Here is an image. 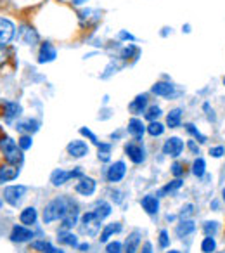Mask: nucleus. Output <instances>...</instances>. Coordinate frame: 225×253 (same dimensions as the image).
Returning <instances> with one entry per match:
<instances>
[{
  "mask_svg": "<svg viewBox=\"0 0 225 253\" xmlns=\"http://www.w3.org/2000/svg\"><path fill=\"white\" fill-rule=\"evenodd\" d=\"M76 210V203H75L71 198L68 196H57L56 200L49 201V203L45 205V208H43V222L45 224H50V222L54 220H63L66 215H70L71 211Z\"/></svg>",
  "mask_w": 225,
  "mask_h": 253,
  "instance_id": "f257e3e1",
  "label": "nucleus"
},
{
  "mask_svg": "<svg viewBox=\"0 0 225 253\" xmlns=\"http://www.w3.org/2000/svg\"><path fill=\"white\" fill-rule=\"evenodd\" d=\"M0 149L4 153V158L9 165H21L23 163V149L19 148V144H16V141L9 135H2L0 139Z\"/></svg>",
  "mask_w": 225,
  "mask_h": 253,
  "instance_id": "f03ea898",
  "label": "nucleus"
},
{
  "mask_svg": "<svg viewBox=\"0 0 225 253\" xmlns=\"http://www.w3.org/2000/svg\"><path fill=\"white\" fill-rule=\"evenodd\" d=\"M75 177L81 179V177H83V172H81L80 169L71 170V172H66V170H63V169H56L52 173H50V182H52V186L59 187V186H63V184H66L70 179H75Z\"/></svg>",
  "mask_w": 225,
  "mask_h": 253,
  "instance_id": "7ed1b4c3",
  "label": "nucleus"
},
{
  "mask_svg": "<svg viewBox=\"0 0 225 253\" xmlns=\"http://www.w3.org/2000/svg\"><path fill=\"white\" fill-rule=\"evenodd\" d=\"M26 187L25 186H7L4 189V200L7 201L11 207H19L25 200Z\"/></svg>",
  "mask_w": 225,
  "mask_h": 253,
  "instance_id": "20e7f679",
  "label": "nucleus"
},
{
  "mask_svg": "<svg viewBox=\"0 0 225 253\" xmlns=\"http://www.w3.org/2000/svg\"><path fill=\"white\" fill-rule=\"evenodd\" d=\"M125 153H127V156L130 158V162L135 163V165L144 163L146 151H144V148H142L141 142H128V144H125Z\"/></svg>",
  "mask_w": 225,
  "mask_h": 253,
  "instance_id": "39448f33",
  "label": "nucleus"
},
{
  "mask_svg": "<svg viewBox=\"0 0 225 253\" xmlns=\"http://www.w3.org/2000/svg\"><path fill=\"white\" fill-rule=\"evenodd\" d=\"M14 23L11 19L4 18V16H0V47L7 45L11 42L12 37H14Z\"/></svg>",
  "mask_w": 225,
  "mask_h": 253,
  "instance_id": "423d86ee",
  "label": "nucleus"
},
{
  "mask_svg": "<svg viewBox=\"0 0 225 253\" xmlns=\"http://www.w3.org/2000/svg\"><path fill=\"white\" fill-rule=\"evenodd\" d=\"M182 151H184V141L179 137H170L168 141H165V144H163V155L172 156V158L180 156Z\"/></svg>",
  "mask_w": 225,
  "mask_h": 253,
  "instance_id": "0eeeda50",
  "label": "nucleus"
},
{
  "mask_svg": "<svg viewBox=\"0 0 225 253\" xmlns=\"http://www.w3.org/2000/svg\"><path fill=\"white\" fill-rule=\"evenodd\" d=\"M125 173H127V165H125V162H114L108 169L106 177H108V182L116 184V182H120V180L123 179Z\"/></svg>",
  "mask_w": 225,
  "mask_h": 253,
  "instance_id": "6e6552de",
  "label": "nucleus"
},
{
  "mask_svg": "<svg viewBox=\"0 0 225 253\" xmlns=\"http://www.w3.org/2000/svg\"><path fill=\"white\" fill-rule=\"evenodd\" d=\"M9 238H11L12 243H25V241H30L32 238H35V232L30 227H26V225H14Z\"/></svg>",
  "mask_w": 225,
  "mask_h": 253,
  "instance_id": "1a4fd4ad",
  "label": "nucleus"
},
{
  "mask_svg": "<svg viewBox=\"0 0 225 253\" xmlns=\"http://www.w3.org/2000/svg\"><path fill=\"white\" fill-rule=\"evenodd\" d=\"M95 189H97V182H95L92 177H81L80 182L75 186V191H76L78 194H81V196H92V194L95 193Z\"/></svg>",
  "mask_w": 225,
  "mask_h": 253,
  "instance_id": "9d476101",
  "label": "nucleus"
},
{
  "mask_svg": "<svg viewBox=\"0 0 225 253\" xmlns=\"http://www.w3.org/2000/svg\"><path fill=\"white\" fill-rule=\"evenodd\" d=\"M66 149H68V155L73 156V158H83L85 155H88V146L83 141H80V139L71 141Z\"/></svg>",
  "mask_w": 225,
  "mask_h": 253,
  "instance_id": "9b49d317",
  "label": "nucleus"
},
{
  "mask_svg": "<svg viewBox=\"0 0 225 253\" xmlns=\"http://www.w3.org/2000/svg\"><path fill=\"white\" fill-rule=\"evenodd\" d=\"M144 132H146V125L139 118H132L130 122H128V134L137 142L144 137Z\"/></svg>",
  "mask_w": 225,
  "mask_h": 253,
  "instance_id": "f8f14e48",
  "label": "nucleus"
},
{
  "mask_svg": "<svg viewBox=\"0 0 225 253\" xmlns=\"http://www.w3.org/2000/svg\"><path fill=\"white\" fill-rule=\"evenodd\" d=\"M19 175V169L14 165H2L0 167V184L4 182H11V180L18 179Z\"/></svg>",
  "mask_w": 225,
  "mask_h": 253,
  "instance_id": "ddd939ff",
  "label": "nucleus"
},
{
  "mask_svg": "<svg viewBox=\"0 0 225 253\" xmlns=\"http://www.w3.org/2000/svg\"><path fill=\"white\" fill-rule=\"evenodd\" d=\"M57 56L56 49H54L52 43L45 42L42 43V47H40V54H38V63H50V61H54Z\"/></svg>",
  "mask_w": 225,
  "mask_h": 253,
  "instance_id": "4468645a",
  "label": "nucleus"
},
{
  "mask_svg": "<svg viewBox=\"0 0 225 253\" xmlns=\"http://www.w3.org/2000/svg\"><path fill=\"white\" fill-rule=\"evenodd\" d=\"M141 205H142V208L146 210V213H149V215H156V213H158V210H159L158 198L152 196V194H148V196L142 198Z\"/></svg>",
  "mask_w": 225,
  "mask_h": 253,
  "instance_id": "2eb2a0df",
  "label": "nucleus"
},
{
  "mask_svg": "<svg viewBox=\"0 0 225 253\" xmlns=\"http://www.w3.org/2000/svg\"><path fill=\"white\" fill-rule=\"evenodd\" d=\"M152 92L159 97H172L175 92V85H172L170 82H158L156 85H152Z\"/></svg>",
  "mask_w": 225,
  "mask_h": 253,
  "instance_id": "dca6fc26",
  "label": "nucleus"
},
{
  "mask_svg": "<svg viewBox=\"0 0 225 253\" xmlns=\"http://www.w3.org/2000/svg\"><path fill=\"white\" fill-rule=\"evenodd\" d=\"M37 218H38V213H37V208H33V207L25 208V210L19 213V220H21V224H25L26 227L35 224Z\"/></svg>",
  "mask_w": 225,
  "mask_h": 253,
  "instance_id": "f3484780",
  "label": "nucleus"
},
{
  "mask_svg": "<svg viewBox=\"0 0 225 253\" xmlns=\"http://www.w3.org/2000/svg\"><path fill=\"white\" fill-rule=\"evenodd\" d=\"M146 106H148V95L142 94V95H137V97L128 104V109H130L134 115H141V113H144Z\"/></svg>",
  "mask_w": 225,
  "mask_h": 253,
  "instance_id": "a211bd4d",
  "label": "nucleus"
},
{
  "mask_svg": "<svg viewBox=\"0 0 225 253\" xmlns=\"http://www.w3.org/2000/svg\"><path fill=\"white\" fill-rule=\"evenodd\" d=\"M194 231H196V224H194L192 220H186V218H184V220L177 225L175 234L179 236V238H186V236L192 234Z\"/></svg>",
  "mask_w": 225,
  "mask_h": 253,
  "instance_id": "6ab92c4d",
  "label": "nucleus"
},
{
  "mask_svg": "<svg viewBox=\"0 0 225 253\" xmlns=\"http://www.w3.org/2000/svg\"><path fill=\"white\" fill-rule=\"evenodd\" d=\"M139 243H141V232L134 231L127 238V243H125V253H137Z\"/></svg>",
  "mask_w": 225,
  "mask_h": 253,
  "instance_id": "aec40b11",
  "label": "nucleus"
},
{
  "mask_svg": "<svg viewBox=\"0 0 225 253\" xmlns=\"http://www.w3.org/2000/svg\"><path fill=\"white\" fill-rule=\"evenodd\" d=\"M120 231H121V224H120V222H112V224H108L104 229H102L101 238H99V239H101V243H106L112 234H118Z\"/></svg>",
  "mask_w": 225,
  "mask_h": 253,
  "instance_id": "412c9836",
  "label": "nucleus"
},
{
  "mask_svg": "<svg viewBox=\"0 0 225 253\" xmlns=\"http://www.w3.org/2000/svg\"><path fill=\"white\" fill-rule=\"evenodd\" d=\"M180 122H182V109L180 108L172 109V111L166 115V125H168L170 128H177V126H180Z\"/></svg>",
  "mask_w": 225,
  "mask_h": 253,
  "instance_id": "4be33fe9",
  "label": "nucleus"
},
{
  "mask_svg": "<svg viewBox=\"0 0 225 253\" xmlns=\"http://www.w3.org/2000/svg\"><path fill=\"white\" fill-rule=\"evenodd\" d=\"M21 115V106L18 102H5L4 104V116L7 120H14Z\"/></svg>",
  "mask_w": 225,
  "mask_h": 253,
  "instance_id": "5701e85b",
  "label": "nucleus"
},
{
  "mask_svg": "<svg viewBox=\"0 0 225 253\" xmlns=\"http://www.w3.org/2000/svg\"><path fill=\"white\" fill-rule=\"evenodd\" d=\"M57 241L61 245H68V246H78V238L73 234V232H68V231H61L57 234Z\"/></svg>",
  "mask_w": 225,
  "mask_h": 253,
  "instance_id": "b1692460",
  "label": "nucleus"
},
{
  "mask_svg": "<svg viewBox=\"0 0 225 253\" xmlns=\"http://www.w3.org/2000/svg\"><path fill=\"white\" fill-rule=\"evenodd\" d=\"M94 213L97 215V218L102 222L109 213H111V205L106 203V201H99V203L95 205V208H94Z\"/></svg>",
  "mask_w": 225,
  "mask_h": 253,
  "instance_id": "393cba45",
  "label": "nucleus"
},
{
  "mask_svg": "<svg viewBox=\"0 0 225 253\" xmlns=\"http://www.w3.org/2000/svg\"><path fill=\"white\" fill-rule=\"evenodd\" d=\"M38 126H40V123L37 122V120H26V122H21V123H18L16 125V128L18 130H21V132H37L38 130Z\"/></svg>",
  "mask_w": 225,
  "mask_h": 253,
  "instance_id": "a878e982",
  "label": "nucleus"
},
{
  "mask_svg": "<svg viewBox=\"0 0 225 253\" xmlns=\"http://www.w3.org/2000/svg\"><path fill=\"white\" fill-rule=\"evenodd\" d=\"M217 250V243H215L213 236H206V238L201 241V252L203 253H213Z\"/></svg>",
  "mask_w": 225,
  "mask_h": 253,
  "instance_id": "bb28decb",
  "label": "nucleus"
},
{
  "mask_svg": "<svg viewBox=\"0 0 225 253\" xmlns=\"http://www.w3.org/2000/svg\"><path fill=\"white\" fill-rule=\"evenodd\" d=\"M76 222H78V210H75L63 218V229L64 231H70V229H73V225H76Z\"/></svg>",
  "mask_w": 225,
  "mask_h": 253,
  "instance_id": "cd10ccee",
  "label": "nucleus"
},
{
  "mask_svg": "<svg viewBox=\"0 0 225 253\" xmlns=\"http://www.w3.org/2000/svg\"><path fill=\"white\" fill-rule=\"evenodd\" d=\"M192 173L197 177V179H201V177L206 173V163H204L203 158H197L196 162L192 163Z\"/></svg>",
  "mask_w": 225,
  "mask_h": 253,
  "instance_id": "c85d7f7f",
  "label": "nucleus"
},
{
  "mask_svg": "<svg viewBox=\"0 0 225 253\" xmlns=\"http://www.w3.org/2000/svg\"><path fill=\"white\" fill-rule=\"evenodd\" d=\"M146 130H148L149 135H152V137H159V135H163V132H165V126L159 122H151L149 126H146Z\"/></svg>",
  "mask_w": 225,
  "mask_h": 253,
  "instance_id": "c756f323",
  "label": "nucleus"
},
{
  "mask_svg": "<svg viewBox=\"0 0 225 253\" xmlns=\"http://www.w3.org/2000/svg\"><path fill=\"white\" fill-rule=\"evenodd\" d=\"M186 130L189 132V134L192 135L194 139H197V141H199L201 144H204V142H206V135H203V134H201V132L197 130V128L192 125V123H187V125H186Z\"/></svg>",
  "mask_w": 225,
  "mask_h": 253,
  "instance_id": "7c9ffc66",
  "label": "nucleus"
},
{
  "mask_svg": "<svg viewBox=\"0 0 225 253\" xmlns=\"http://www.w3.org/2000/svg\"><path fill=\"white\" fill-rule=\"evenodd\" d=\"M180 186H182V180H180V179L173 180V182L166 184V186L163 187L161 191H159V196H165V194H168V193H173V191H177Z\"/></svg>",
  "mask_w": 225,
  "mask_h": 253,
  "instance_id": "2f4dec72",
  "label": "nucleus"
},
{
  "mask_svg": "<svg viewBox=\"0 0 225 253\" xmlns=\"http://www.w3.org/2000/svg\"><path fill=\"white\" fill-rule=\"evenodd\" d=\"M218 222H204V225H203V231H204V234L206 236H213L215 238V234L218 232Z\"/></svg>",
  "mask_w": 225,
  "mask_h": 253,
  "instance_id": "473e14b6",
  "label": "nucleus"
},
{
  "mask_svg": "<svg viewBox=\"0 0 225 253\" xmlns=\"http://www.w3.org/2000/svg\"><path fill=\"white\" fill-rule=\"evenodd\" d=\"M159 116H161V108H158V106H151V108L148 109V113H146V118H148L149 122H154Z\"/></svg>",
  "mask_w": 225,
  "mask_h": 253,
  "instance_id": "72a5a7b5",
  "label": "nucleus"
},
{
  "mask_svg": "<svg viewBox=\"0 0 225 253\" xmlns=\"http://www.w3.org/2000/svg\"><path fill=\"white\" fill-rule=\"evenodd\" d=\"M18 144H19V148H21L23 151H28V149L32 148V144H33L32 135H21V137H19V141H18Z\"/></svg>",
  "mask_w": 225,
  "mask_h": 253,
  "instance_id": "f704fd0d",
  "label": "nucleus"
},
{
  "mask_svg": "<svg viewBox=\"0 0 225 253\" xmlns=\"http://www.w3.org/2000/svg\"><path fill=\"white\" fill-rule=\"evenodd\" d=\"M50 246H52V245H50L49 241H33L32 243V248L37 250V252H42V253H45Z\"/></svg>",
  "mask_w": 225,
  "mask_h": 253,
  "instance_id": "c9c22d12",
  "label": "nucleus"
},
{
  "mask_svg": "<svg viewBox=\"0 0 225 253\" xmlns=\"http://www.w3.org/2000/svg\"><path fill=\"white\" fill-rule=\"evenodd\" d=\"M106 252L108 253H121L123 252V245H121L120 241H112L106 246Z\"/></svg>",
  "mask_w": 225,
  "mask_h": 253,
  "instance_id": "e433bc0d",
  "label": "nucleus"
},
{
  "mask_svg": "<svg viewBox=\"0 0 225 253\" xmlns=\"http://www.w3.org/2000/svg\"><path fill=\"white\" fill-rule=\"evenodd\" d=\"M159 246L161 248H168L170 246V238H168V231H159Z\"/></svg>",
  "mask_w": 225,
  "mask_h": 253,
  "instance_id": "4c0bfd02",
  "label": "nucleus"
},
{
  "mask_svg": "<svg viewBox=\"0 0 225 253\" xmlns=\"http://www.w3.org/2000/svg\"><path fill=\"white\" fill-rule=\"evenodd\" d=\"M210 155L213 156V158H220V156H224L225 155L224 146H217V148H211L210 149Z\"/></svg>",
  "mask_w": 225,
  "mask_h": 253,
  "instance_id": "58836bf2",
  "label": "nucleus"
},
{
  "mask_svg": "<svg viewBox=\"0 0 225 253\" xmlns=\"http://www.w3.org/2000/svg\"><path fill=\"white\" fill-rule=\"evenodd\" d=\"M172 173L175 177L182 175V173H184V165H182V163H173V165H172Z\"/></svg>",
  "mask_w": 225,
  "mask_h": 253,
  "instance_id": "ea45409f",
  "label": "nucleus"
},
{
  "mask_svg": "<svg viewBox=\"0 0 225 253\" xmlns=\"http://www.w3.org/2000/svg\"><path fill=\"white\" fill-rule=\"evenodd\" d=\"M80 132H81V135H85V137H88V139H90L92 142H94V144H97V146H99V141H97V137H95V135L92 134V132L88 130V128H81Z\"/></svg>",
  "mask_w": 225,
  "mask_h": 253,
  "instance_id": "a19ab883",
  "label": "nucleus"
},
{
  "mask_svg": "<svg viewBox=\"0 0 225 253\" xmlns=\"http://www.w3.org/2000/svg\"><path fill=\"white\" fill-rule=\"evenodd\" d=\"M194 213V207L192 205H186L180 211V217H186V215H192Z\"/></svg>",
  "mask_w": 225,
  "mask_h": 253,
  "instance_id": "79ce46f5",
  "label": "nucleus"
},
{
  "mask_svg": "<svg viewBox=\"0 0 225 253\" xmlns=\"http://www.w3.org/2000/svg\"><path fill=\"white\" fill-rule=\"evenodd\" d=\"M141 253H152V245L149 241H146L144 245H142V250Z\"/></svg>",
  "mask_w": 225,
  "mask_h": 253,
  "instance_id": "37998d69",
  "label": "nucleus"
},
{
  "mask_svg": "<svg viewBox=\"0 0 225 253\" xmlns=\"http://www.w3.org/2000/svg\"><path fill=\"white\" fill-rule=\"evenodd\" d=\"M189 149L194 153V155H199V148H197V146L194 144V141H190V142H189Z\"/></svg>",
  "mask_w": 225,
  "mask_h": 253,
  "instance_id": "c03bdc74",
  "label": "nucleus"
},
{
  "mask_svg": "<svg viewBox=\"0 0 225 253\" xmlns=\"http://www.w3.org/2000/svg\"><path fill=\"white\" fill-rule=\"evenodd\" d=\"M99 160H102V162H109V153H99Z\"/></svg>",
  "mask_w": 225,
  "mask_h": 253,
  "instance_id": "a18cd8bd",
  "label": "nucleus"
},
{
  "mask_svg": "<svg viewBox=\"0 0 225 253\" xmlns=\"http://www.w3.org/2000/svg\"><path fill=\"white\" fill-rule=\"evenodd\" d=\"M45 253H64V252H63V250H61V248H54V246H50V248L47 250Z\"/></svg>",
  "mask_w": 225,
  "mask_h": 253,
  "instance_id": "49530a36",
  "label": "nucleus"
},
{
  "mask_svg": "<svg viewBox=\"0 0 225 253\" xmlns=\"http://www.w3.org/2000/svg\"><path fill=\"white\" fill-rule=\"evenodd\" d=\"M120 37H121V39H127V40H134V37H132L130 33H127V32H121Z\"/></svg>",
  "mask_w": 225,
  "mask_h": 253,
  "instance_id": "de8ad7c7",
  "label": "nucleus"
},
{
  "mask_svg": "<svg viewBox=\"0 0 225 253\" xmlns=\"http://www.w3.org/2000/svg\"><path fill=\"white\" fill-rule=\"evenodd\" d=\"M78 248H80V250H83V252H85V250H88V248H90V245H88V243H83V245H78Z\"/></svg>",
  "mask_w": 225,
  "mask_h": 253,
  "instance_id": "09e8293b",
  "label": "nucleus"
},
{
  "mask_svg": "<svg viewBox=\"0 0 225 253\" xmlns=\"http://www.w3.org/2000/svg\"><path fill=\"white\" fill-rule=\"evenodd\" d=\"M4 61H5V56H4V52H2V50H0V66H2V64H4Z\"/></svg>",
  "mask_w": 225,
  "mask_h": 253,
  "instance_id": "8fccbe9b",
  "label": "nucleus"
},
{
  "mask_svg": "<svg viewBox=\"0 0 225 253\" xmlns=\"http://www.w3.org/2000/svg\"><path fill=\"white\" fill-rule=\"evenodd\" d=\"M73 2H75V4H78V5H80V4H83L85 0H73Z\"/></svg>",
  "mask_w": 225,
  "mask_h": 253,
  "instance_id": "3c124183",
  "label": "nucleus"
},
{
  "mask_svg": "<svg viewBox=\"0 0 225 253\" xmlns=\"http://www.w3.org/2000/svg\"><path fill=\"white\" fill-rule=\"evenodd\" d=\"M166 253H180L179 250H170V252H166Z\"/></svg>",
  "mask_w": 225,
  "mask_h": 253,
  "instance_id": "603ef678",
  "label": "nucleus"
},
{
  "mask_svg": "<svg viewBox=\"0 0 225 253\" xmlns=\"http://www.w3.org/2000/svg\"><path fill=\"white\" fill-rule=\"evenodd\" d=\"M222 198H224V201H225V187L222 189Z\"/></svg>",
  "mask_w": 225,
  "mask_h": 253,
  "instance_id": "864d4df0",
  "label": "nucleus"
},
{
  "mask_svg": "<svg viewBox=\"0 0 225 253\" xmlns=\"http://www.w3.org/2000/svg\"><path fill=\"white\" fill-rule=\"evenodd\" d=\"M224 85H225V77H224Z\"/></svg>",
  "mask_w": 225,
  "mask_h": 253,
  "instance_id": "5fc2aeb1",
  "label": "nucleus"
}]
</instances>
